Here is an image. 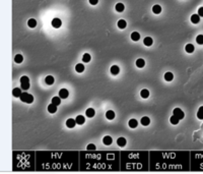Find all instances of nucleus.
Returning <instances> with one entry per match:
<instances>
[{"instance_id": "f257e3e1", "label": "nucleus", "mask_w": 203, "mask_h": 174, "mask_svg": "<svg viewBox=\"0 0 203 174\" xmlns=\"http://www.w3.org/2000/svg\"><path fill=\"white\" fill-rule=\"evenodd\" d=\"M19 99H20L21 102H24V103H28V104H32L34 102L33 95H31V94H29V93H25V92L21 94Z\"/></svg>"}, {"instance_id": "f03ea898", "label": "nucleus", "mask_w": 203, "mask_h": 174, "mask_svg": "<svg viewBox=\"0 0 203 174\" xmlns=\"http://www.w3.org/2000/svg\"><path fill=\"white\" fill-rule=\"evenodd\" d=\"M173 114H174L175 116L178 117V118H179L180 120L183 119L184 117H185V114H184V112H183L180 108H175V109H174V111H173Z\"/></svg>"}, {"instance_id": "7ed1b4c3", "label": "nucleus", "mask_w": 203, "mask_h": 174, "mask_svg": "<svg viewBox=\"0 0 203 174\" xmlns=\"http://www.w3.org/2000/svg\"><path fill=\"white\" fill-rule=\"evenodd\" d=\"M69 96V92L68 90L66 89H61L59 91V97L61 98V99H66V98H68Z\"/></svg>"}, {"instance_id": "20e7f679", "label": "nucleus", "mask_w": 203, "mask_h": 174, "mask_svg": "<svg viewBox=\"0 0 203 174\" xmlns=\"http://www.w3.org/2000/svg\"><path fill=\"white\" fill-rule=\"evenodd\" d=\"M62 25V21L60 18H54L53 20H52V26H53V28L55 29H59L60 26Z\"/></svg>"}, {"instance_id": "39448f33", "label": "nucleus", "mask_w": 203, "mask_h": 174, "mask_svg": "<svg viewBox=\"0 0 203 174\" xmlns=\"http://www.w3.org/2000/svg\"><path fill=\"white\" fill-rule=\"evenodd\" d=\"M75 124H76V120L73 119V118H69L67 119L66 121V126L68 128H73L75 126Z\"/></svg>"}, {"instance_id": "423d86ee", "label": "nucleus", "mask_w": 203, "mask_h": 174, "mask_svg": "<svg viewBox=\"0 0 203 174\" xmlns=\"http://www.w3.org/2000/svg\"><path fill=\"white\" fill-rule=\"evenodd\" d=\"M103 143H104V145H106V146H110L113 143V139L110 135H106V137H104V138H103Z\"/></svg>"}, {"instance_id": "0eeeda50", "label": "nucleus", "mask_w": 203, "mask_h": 174, "mask_svg": "<svg viewBox=\"0 0 203 174\" xmlns=\"http://www.w3.org/2000/svg\"><path fill=\"white\" fill-rule=\"evenodd\" d=\"M21 90H22V89H19V88H14V89L12 90V95H13L14 97H16V98H19L20 95L22 94Z\"/></svg>"}, {"instance_id": "6e6552de", "label": "nucleus", "mask_w": 203, "mask_h": 174, "mask_svg": "<svg viewBox=\"0 0 203 174\" xmlns=\"http://www.w3.org/2000/svg\"><path fill=\"white\" fill-rule=\"evenodd\" d=\"M48 111L50 113H52V114H53V113H56L57 112V106L54 105L53 103H51L50 105L48 106Z\"/></svg>"}, {"instance_id": "1a4fd4ad", "label": "nucleus", "mask_w": 203, "mask_h": 174, "mask_svg": "<svg viewBox=\"0 0 203 174\" xmlns=\"http://www.w3.org/2000/svg\"><path fill=\"white\" fill-rule=\"evenodd\" d=\"M85 114H86L87 117H89V118H92V117L95 116V114H96V111H95V109H92V108H88L87 110H86Z\"/></svg>"}, {"instance_id": "9d476101", "label": "nucleus", "mask_w": 203, "mask_h": 174, "mask_svg": "<svg viewBox=\"0 0 203 174\" xmlns=\"http://www.w3.org/2000/svg\"><path fill=\"white\" fill-rule=\"evenodd\" d=\"M83 70H84V65L83 64L78 63V64L75 65V71H76V72L81 73V72H83Z\"/></svg>"}, {"instance_id": "9b49d317", "label": "nucleus", "mask_w": 203, "mask_h": 174, "mask_svg": "<svg viewBox=\"0 0 203 174\" xmlns=\"http://www.w3.org/2000/svg\"><path fill=\"white\" fill-rule=\"evenodd\" d=\"M111 73L113 74V75H117L119 72H120V68H119V66H117V65H113L112 67H111Z\"/></svg>"}, {"instance_id": "f8f14e48", "label": "nucleus", "mask_w": 203, "mask_h": 174, "mask_svg": "<svg viewBox=\"0 0 203 174\" xmlns=\"http://www.w3.org/2000/svg\"><path fill=\"white\" fill-rule=\"evenodd\" d=\"M140 122H141V124L143 126H147V125H149V123H150V119L148 118V117L144 116V117H142V118H141Z\"/></svg>"}, {"instance_id": "ddd939ff", "label": "nucleus", "mask_w": 203, "mask_h": 174, "mask_svg": "<svg viewBox=\"0 0 203 174\" xmlns=\"http://www.w3.org/2000/svg\"><path fill=\"white\" fill-rule=\"evenodd\" d=\"M128 125L131 127V128H136L137 125H138V121L136 119H130L129 122H128Z\"/></svg>"}, {"instance_id": "4468645a", "label": "nucleus", "mask_w": 203, "mask_h": 174, "mask_svg": "<svg viewBox=\"0 0 203 174\" xmlns=\"http://www.w3.org/2000/svg\"><path fill=\"white\" fill-rule=\"evenodd\" d=\"M75 120H76V123L79 124V125H82V124L85 122V118L83 116H81V115H78L76 118H75Z\"/></svg>"}, {"instance_id": "2eb2a0df", "label": "nucleus", "mask_w": 203, "mask_h": 174, "mask_svg": "<svg viewBox=\"0 0 203 174\" xmlns=\"http://www.w3.org/2000/svg\"><path fill=\"white\" fill-rule=\"evenodd\" d=\"M106 117H107V119H109V120H113V119L115 118V112H114V111H112V110L107 111V113H106Z\"/></svg>"}, {"instance_id": "dca6fc26", "label": "nucleus", "mask_w": 203, "mask_h": 174, "mask_svg": "<svg viewBox=\"0 0 203 174\" xmlns=\"http://www.w3.org/2000/svg\"><path fill=\"white\" fill-rule=\"evenodd\" d=\"M126 138H119L117 139V145L119 147H125L126 146Z\"/></svg>"}, {"instance_id": "f3484780", "label": "nucleus", "mask_w": 203, "mask_h": 174, "mask_svg": "<svg viewBox=\"0 0 203 174\" xmlns=\"http://www.w3.org/2000/svg\"><path fill=\"white\" fill-rule=\"evenodd\" d=\"M140 96H141V98H143V99H146V98H148V97H149V91L146 90V89L141 90Z\"/></svg>"}, {"instance_id": "a211bd4d", "label": "nucleus", "mask_w": 203, "mask_h": 174, "mask_svg": "<svg viewBox=\"0 0 203 174\" xmlns=\"http://www.w3.org/2000/svg\"><path fill=\"white\" fill-rule=\"evenodd\" d=\"M45 82H46V84H47V85L51 86V85H53V84H54L55 79H54V77H52V75H48V77H46V79H45Z\"/></svg>"}, {"instance_id": "6ab92c4d", "label": "nucleus", "mask_w": 203, "mask_h": 174, "mask_svg": "<svg viewBox=\"0 0 203 174\" xmlns=\"http://www.w3.org/2000/svg\"><path fill=\"white\" fill-rule=\"evenodd\" d=\"M145 65V61L143 59H141V58H139L136 60V66L138 67V68H142Z\"/></svg>"}, {"instance_id": "aec40b11", "label": "nucleus", "mask_w": 203, "mask_h": 174, "mask_svg": "<svg viewBox=\"0 0 203 174\" xmlns=\"http://www.w3.org/2000/svg\"><path fill=\"white\" fill-rule=\"evenodd\" d=\"M173 78H174V74H173L172 72H166L164 73V79H166L167 82H171V81H173Z\"/></svg>"}, {"instance_id": "412c9836", "label": "nucleus", "mask_w": 203, "mask_h": 174, "mask_svg": "<svg viewBox=\"0 0 203 174\" xmlns=\"http://www.w3.org/2000/svg\"><path fill=\"white\" fill-rule=\"evenodd\" d=\"M115 8H116V10H117L118 12H122V11H124V9H125V6H124L123 3H117Z\"/></svg>"}, {"instance_id": "4be33fe9", "label": "nucleus", "mask_w": 203, "mask_h": 174, "mask_svg": "<svg viewBox=\"0 0 203 174\" xmlns=\"http://www.w3.org/2000/svg\"><path fill=\"white\" fill-rule=\"evenodd\" d=\"M191 21H192L193 24H198V22L200 21V16H199L198 14H193V15L191 16Z\"/></svg>"}, {"instance_id": "5701e85b", "label": "nucleus", "mask_w": 203, "mask_h": 174, "mask_svg": "<svg viewBox=\"0 0 203 174\" xmlns=\"http://www.w3.org/2000/svg\"><path fill=\"white\" fill-rule=\"evenodd\" d=\"M152 11H153V13H155V14H160L161 12V7L160 5H153L152 7Z\"/></svg>"}, {"instance_id": "b1692460", "label": "nucleus", "mask_w": 203, "mask_h": 174, "mask_svg": "<svg viewBox=\"0 0 203 174\" xmlns=\"http://www.w3.org/2000/svg\"><path fill=\"white\" fill-rule=\"evenodd\" d=\"M185 50L187 53H193L194 52V46L192 44H187L185 46Z\"/></svg>"}, {"instance_id": "393cba45", "label": "nucleus", "mask_w": 203, "mask_h": 174, "mask_svg": "<svg viewBox=\"0 0 203 174\" xmlns=\"http://www.w3.org/2000/svg\"><path fill=\"white\" fill-rule=\"evenodd\" d=\"M131 39H132V41H138L139 39H140V35L137 33V32H133L132 34H131Z\"/></svg>"}, {"instance_id": "a878e982", "label": "nucleus", "mask_w": 203, "mask_h": 174, "mask_svg": "<svg viewBox=\"0 0 203 174\" xmlns=\"http://www.w3.org/2000/svg\"><path fill=\"white\" fill-rule=\"evenodd\" d=\"M52 103L56 106H59L60 103H61V98L60 97H53L52 98Z\"/></svg>"}, {"instance_id": "bb28decb", "label": "nucleus", "mask_w": 203, "mask_h": 174, "mask_svg": "<svg viewBox=\"0 0 203 174\" xmlns=\"http://www.w3.org/2000/svg\"><path fill=\"white\" fill-rule=\"evenodd\" d=\"M126 26H127L126 20H120L118 21V26H119V29L123 30V29H125V28H126Z\"/></svg>"}, {"instance_id": "cd10ccee", "label": "nucleus", "mask_w": 203, "mask_h": 174, "mask_svg": "<svg viewBox=\"0 0 203 174\" xmlns=\"http://www.w3.org/2000/svg\"><path fill=\"white\" fill-rule=\"evenodd\" d=\"M179 121H180V119L178 118L177 116H175V115H173L171 118H170V122L172 123V124H174V125H176V124H178L179 123Z\"/></svg>"}, {"instance_id": "c85d7f7f", "label": "nucleus", "mask_w": 203, "mask_h": 174, "mask_svg": "<svg viewBox=\"0 0 203 174\" xmlns=\"http://www.w3.org/2000/svg\"><path fill=\"white\" fill-rule=\"evenodd\" d=\"M143 43L145 46H151L152 45V39L150 37H146L145 39L143 40Z\"/></svg>"}, {"instance_id": "c756f323", "label": "nucleus", "mask_w": 203, "mask_h": 174, "mask_svg": "<svg viewBox=\"0 0 203 174\" xmlns=\"http://www.w3.org/2000/svg\"><path fill=\"white\" fill-rule=\"evenodd\" d=\"M91 59H92V57H91V55H89L88 53H85V54H83V56H82V61L85 62V63L89 62L91 61Z\"/></svg>"}, {"instance_id": "7c9ffc66", "label": "nucleus", "mask_w": 203, "mask_h": 174, "mask_svg": "<svg viewBox=\"0 0 203 174\" xmlns=\"http://www.w3.org/2000/svg\"><path fill=\"white\" fill-rule=\"evenodd\" d=\"M14 61H15L16 63H21L22 61H24V57H22V55L16 54L15 57H14Z\"/></svg>"}, {"instance_id": "2f4dec72", "label": "nucleus", "mask_w": 203, "mask_h": 174, "mask_svg": "<svg viewBox=\"0 0 203 174\" xmlns=\"http://www.w3.org/2000/svg\"><path fill=\"white\" fill-rule=\"evenodd\" d=\"M197 118L200 119V120H203V106H201V107L199 108V110L197 112Z\"/></svg>"}, {"instance_id": "473e14b6", "label": "nucleus", "mask_w": 203, "mask_h": 174, "mask_svg": "<svg viewBox=\"0 0 203 174\" xmlns=\"http://www.w3.org/2000/svg\"><path fill=\"white\" fill-rule=\"evenodd\" d=\"M28 25H29V28H35V26H37V20H34V18H31V20H29Z\"/></svg>"}, {"instance_id": "72a5a7b5", "label": "nucleus", "mask_w": 203, "mask_h": 174, "mask_svg": "<svg viewBox=\"0 0 203 174\" xmlns=\"http://www.w3.org/2000/svg\"><path fill=\"white\" fill-rule=\"evenodd\" d=\"M20 88L22 90H24V91H27L29 89V82H20Z\"/></svg>"}, {"instance_id": "f704fd0d", "label": "nucleus", "mask_w": 203, "mask_h": 174, "mask_svg": "<svg viewBox=\"0 0 203 174\" xmlns=\"http://www.w3.org/2000/svg\"><path fill=\"white\" fill-rule=\"evenodd\" d=\"M196 42L199 45H203V35H198L196 37Z\"/></svg>"}, {"instance_id": "c9c22d12", "label": "nucleus", "mask_w": 203, "mask_h": 174, "mask_svg": "<svg viewBox=\"0 0 203 174\" xmlns=\"http://www.w3.org/2000/svg\"><path fill=\"white\" fill-rule=\"evenodd\" d=\"M20 82H29V78L27 75H24V77H20Z\"/></svg>"}, {"instance_id": "e433bc0d", "label": "nucleus", "mask_w": 203, "mask_h": 174, "mask_svg": "<svg viewBox=\"0 0 203 174\" xmlns=\"http://www.w3.org/2000/svg\"><path fill=\"white\" fill-rule=\"evenodd\" d=\"M87 150H96V146L93 143H89L87 145Z\"/></svg>"}, {"instance_id": "4c0bfd02", "label": "nucleus", "mask_w": 203, "mask_h": 174, "mask_svg": "<svg viewBox=\"0 0 203 174\" xmlns=\"http://www.w3.org/2000/svg\"><path fill=\"white\" fill-rule=\"evenodd\" d=\"M198 15L199 16H203V7L198 8Z\"/></svg>"}, {"instance_id": "58836bf2", "label": "nucleus", "mask_w": 203, "mask_h": 174, "mask_svg": "<svg viewBox=\"0 0 203 174\" xmlns=\"http://www.w3.org/2000/svg\"><path fill=\"white\" fill-rule=\"evenodd\" d=\"M97 2H99V0H89V3H91L92 5H97Z\"/></svg>"}]
</instances>
